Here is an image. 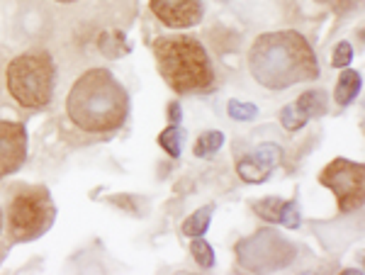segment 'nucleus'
<instances>
[{"mask_svg":"<svg viewBox=\"0 0 365 275\" xmlns=\"http://www.w3.org/2000/svg\"><path fill=\"white\" fill-rule=\"evenodd\" d=\"M56 209L51 202L49 190L44 188H32L22 190L20 195L10 202L8 209V227L10 237L15 242H34L42 234L49 232V227L54 224Z\"/></svg>","mask_w":365,"mask_h":275,"instance_id":"39448f33","label":"nucleus"},{"mask_svg":"<svg viewBox=\"0 0 365 275\" xmlns=\"http://www.w3.org/2000/svg\"><path fill=\"white\" fill-rule=\"evenodd\" d=\"M249 68L256 83L268 90H285L290 85L319 78V61L307 39L295 29L261 34L251 44Z\"/></svg>","mask_w":365,"mask_h":275,"instance_id":"f257e3e1","label":"nucleus"},{"mask_svg":"<svg viewBox=\"0 0 365 275\" xmlns=\"http://www.w3.org/2000/svg\"><path fill=\"white\" fill-rule=\"evenodd\" d=\"M227 113H229V117H232V120H237V122H251V120H256L258 108H256V105H251V103L229 100Z\"/></svg>","mask_w":365,"mask_h":275,"instance_id":"6ab92c4d","label":"nucleus"},{"mask_svg":"<svg viewBox=\"0 0 365 275\" xmlns=\"http://www.w3.org/2000/svg\"><path fill=\"white\" fill-rule=\"evenodd\" d=\"M212 212H215V207H212V204H205V207H200L197 212H192L190 217H187L185 222H182L180 232L185 234V237H190V239L202 237V234L210 229Z\"/></svg>","mask_w":365,"mask_h":275,"instance_id":"ddd939ff","label":"nucleus"},{"mask_svg":"<svg viewBox=\"0 0 365 275\" xmlns=\"http://www.w3.org/2000/svg\"><path fill=\"white\" fill-rule=\"evenodd\" d=\"M190 254L192 259H195V263L200 268H205V271H210L212 266H215V251H212V247L207 242H205L202 237H195L190 244Z\"/></svg>","mask_w":365,"mask_h":275,"instance_id":"dca6fc26","label":"nucleus"},{"mask_svg":"<svg viewBox=\"0 0 365 275\" xmlns=\"http://www.w3.org/2000/svg\"><path fill=\"white\" fill-rule=\"evenodd\" d=\"M237 256L246 271L270 273V271H278V268L290 266L297 256V249L290 242H285L282 237H278V232L261 229L258 234H253V237L237 244Z\"/></svg>","mask_w":365,"mask_h":275,"instance_id":"423d86ee","label":"nucleus"},{"mask_svg":"<svg viewBox=\"0 0 365 275\" xmlns=\"http://www.w3.org/2000/svg\"><path fill=\"white\" fill-rule=\"evenodd\" d=\"M351 61H353V46L349 42L336 44V49H334V56H331V66L334 68H346Z\"/></svg>","mask_w":365,"mask_h":275,"instance_id":"412c9836","label":"nucleus"},{"mask_svg":"<svg viewBox=\"0 0 365 275\" xmlns=\"http://www.w3.org/2000/svg\"><path fill=\"white\" fill-rule=\"evenodd\" d=\"M280 159H282V151L278 144H261L253 154L244 156L237 163V173L244 183L258 185L263 180H268L270 171L278 166Z\"/></svg>","mask_w":365,"mask_h":275,"instance_id":"9d476101","label":"nucleus"},{"mask_svg":"<svg viewBox=\"0 0 365 275\" xmlns=\"http://www.w3.org/2000/svg\"><path fill=\"white\" fill-rule=\"evenodd\" d=\"M361 88H363V76L358 71H344L339 76L336 81V90H334V98H336V105L346 108L361 95Z\"/></svg>","mask_w":365,"mask_h":275,"instance_id":"9b49d317","label":"nucleus"},{"mask_svg":"<svg viewBox=\"0 0 365 275\" xmlns=\"http://www.w3.org/2000/svg\"><path fill=\"white\" fill-rule=\"evenodd\" d=\"M154 56L161 78L178 95L205 90L215 81V68H212L207 49L200 44V39L190 37V34L156 39Z\"/></svg>","mask_w":365,"mask_h":275,"instance_id":"7ed1b4c3","label":"nucleus"},{"mask_svg":"<svg viewBox=\"0 0 365 275\" xmlns=\"http://www.w3.org/2000/svg\"><path fill=\"white\" fill-rule=\"evenodd\" d=\"M168 120H170V125H180V120H182L180 103H170L168 105Z\"/></svg>","mask_w":365,"mask_h":275,"instance_id":"5701e85b","label":"nucleus"},{"mask_svg":"<svg viewBox=\"0 0 365 275\" xmlns=\"http://www.w3.org/2000/svg\"><path fill=\"white\" fill-rule=\"evenodd\" d=\"M5 76H8V93L22 108L39 110L54 98L56 68L46 51H27L15 56Z\"/></svg>","mask_w":365,"mask_h":275,"instance_id":"20e7f679","label":"nucleus"},{"mask_svg":"<svg viewBox=\"0 0 365 275\" xmlns=\"http://www.w3.org/2000/svg\"><path fill=\"white\" fill-rule=\"evenodd\" d=\"M66 113L83 132L120 130L129 113L127 90L108 68H91L71 85Z\"/></svg>","mask_w":365,"mask_h":275,"instance_id":"f03ea898","label":"nucleus"},{"mask_svg":"<svg viewBox=\"0 0 365 275\" xmlns=\"http://www.w3.org/2000/svg\"><path fill=\"white\" fill-rule=\"evenodd\" d=\"M182 142H185V132H182V127L178 125H170L158 134V144H161V149L166 151L170 159H180Z\"/></svg>","mask_w":365,"mask_h":275,"instance_id":"2eb2a0df","label":"nucleus"},{"mask_svg":"<svg viewBox=\"0 0 365 275\" xmlns=\"http://www.w3.org/2000/svg\"><path fill=\"white\" fill-rule=\"evenodd\" d=\"M319 3L329 5V8L336 10V13H349L353 5H356V0H319Z\"/></svg>","mask_w":365,"mask_h":275,"instance_id":"4be33fe9","label":"nucleus"},{"mask_svg":"<svg viewBox=\"0 0 365 275\" xmlns=\"http://www.w3.org/2000/svg\"><path fill=\"white\" fill-rule=\"evenodd\" d=\"M280 122H282V127H285L287 132H297V130H302L309 120L299 113L295 105H285V108L280 110Z\"/></svg>","mask_w":365,"mask_h":275,"instance_id":"a211bd4d","label":"nucleus"},{"mask_svg":"<svg viewBox=\"0 0 365 275\" xmlns=\"http://www.w3.org/2000/svg\"><path fill=\"white\" fill-rule=\"evenodd\" d=\"M280 207H282V200H280V197H275V195L263 197L261 202L253 204V209H256L258 217L270 222V224H278V219H280Z\"/></svg>","mask_w":365,"mask_h":275,"instance_id":"f3484780","label":"nucleus"},{"mask_svg":"<svg viewBox=\"0 0 365 275\" xmlns=\"http://www.w3.org/2000/svg\"><path fill=\"white\" fill-rule=\"evenodd\" d=\"M299 204L295 200H282V207H280V219H278V224L282 227H287V229H297L299 227Z\"/></svg>","mask_w":365,"mask_h":275,"instance_id":"aec40b11","label":"nucleus"},{"mask_svg":"<svg viewBox=\"0 0 365 275\" xmlns=\"http://www.w3.org/2000/svg\"><path fill=\"white\" fill-rule=\"evenodd\" d=\"M27 161V130L20 122L0 120V180L20 171Z\"/></svg>","mask_w":365,"mask_h":275,"instance_id":"6e6552de","label":"nucleus"},{"mask_svg":"<svg viewBox=\"0 0 365 275\" xmlns=\"http://www.w3.org/2000/svg\"><path fill=\"white\" fill-rule=\"evenodd\" d=\"M56 3H63V5H71V3H78V0H56Z\"/></svg>","mask_w":365,"mask_h":275,"instance_id":"b1692460","label":"nucleus"},{"mask_svg":"<svg viewBox=\"0 0 365 275\" xmlns=\"http://www.w3.org/2000/svg\"><path fill=\"white\" fill-rule=\"evenodd\" d=\"M319 183L336 195L339 209L344 214L358 212L363 207V183H365L363 163L339 156L329 166H324V171L319 173Z\"/></svg>","mask_w":365,"mask_h":275,"instance_id":"0eeeda50","label":"nucleus"},{"mask_svg":"<svg viewBox=\"0 0 365 275\" xmlns=\"http://www.w3.org/2000/svg\"><path fill=\"white\" fill-rule=\"evenodd\" d=\"M149 8L170 29L195 27L205 13L200 0H149Z\"/></svg>","mask_w":365,"mask_h":275,"instance_id":"1a4fd4ad","label":"nucleus"},{"mask_svg":"<svg viewBox=\"0 0 365 275\" xmlns=\"http://www.w3.org/2000/svg\"><path fill=\"white\" fill-rule=\"evenodd\" d=\"M0 232H3V209H0Z\"/></svg>","mask_w":365,"mask_h":275,"instance_id":"393cba45","label":"nucleus"},{"mask_svg":"<svg viewBox=\"0 0 365 275\" xmlns=\"http://www.w3.org/2000/svg\"><path fill=\"white\" fill-rule=\"evenodd\" d=\"M292 105H295L307 120H312V117H324L329 110V100L324 90H304L302 95L297 98V103H292Z\"/></svg>","mask_w":365,"mask_h":275,"instance_id":"f8f14e48","label":"nucleus"},{"mask_svg":"<svg viewBox=\"0 0 365 275\" xmlns=\"http://www.w3.org/2000/svg\"><path fill=\"white\" fill-rule=\"evenodd\" d=\"M222 146H225V132L210 130V132L200 134V139L195 142V146H192V154H195L197 159H210V156H215Z\"/></svg>","mask_w":365,"mask_h":275,"instance_id":"4468645a","label":"nucleus"}]
</instances>
